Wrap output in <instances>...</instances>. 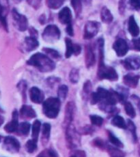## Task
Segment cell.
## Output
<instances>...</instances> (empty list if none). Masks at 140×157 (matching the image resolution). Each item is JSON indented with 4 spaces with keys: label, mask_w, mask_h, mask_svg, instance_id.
I'll list each match as a JSON object with an SVG mask.
<instances>
[{
    "label": "cell",
    "mask_w": 140,
    "mask_h": 157,
    "mask_svg": "<svg viewBox=\"0 0 140 157\" xmlns=\"http://www.w3.org/2000/svg\"><path fill=\"white\" fill-rule=\"evenodd\" d=\"M27 63L36 67L41 72H49L56 68V64L48 56L38 52L32 55Z\"/></svg>",
    "instance_id": "cell-1"
},
{
    "label": "cell",
    "mask_w": 140,
    "mask_h": 157,
    "mask_svg": "<svg viewBox=\"0 0 140 157\" xmlns=\"http://www.w3.org/2000/svg\"><path fill=\"white\" fill-rule=\"evenodd\" d=\"M61 101L58 98L50 97L43 102V112L47 118H56L59 114Z\"/></svg>",
    "instance_id": "cell-2"
},
{
    "label": "cell",
    "mask_w": 140,
    "mask_h": 157,
    "mask_svg": "<svg viewBox=\"0 0 140 157\" xmlns=\"http://www.w3.org/2000/svg\"><path fill=\"white\" fill-rule=\"evenodd\" d=\"M66 139L68 148H76L80 146V135L72 124L66 128Z\"/></svg>",
    "instance_id": "cell-3"
},
{
    "label": "cell",
    "mask_w": 140,
    "mask_h": 157,
    "mask_svg": "<svg viewBox=\"0 0 140 157\" xmlns=\"http://www.w3.org/2000/svg\"><path fill=\"white\" fill-rule=\"evenodd\" d=\"M98 77L101 80L106 79L111 81H116L118 79V76L116 70L113 67L106 66L103 61L100 62L98 70Z\"/></svg>",
    "instance_id": "cell-4"
},
{
    "label": "cell",
    "mask_w": 140,
    "mask_h": 157,
    "mask_svg": "<svg viewBox=\"0 0 140 157\" xmlns=\"http://www.w3.org/2000/svg\"><path fill=\"white\" fill-rule=\"evenodd\" d=\"M43 38L47 42H54L60 37L59 28L54 25H50L44 29L43 33Z\"/></svg>",
    "instance_id": "cell-5"
},
{
    "label": "cell",
    "mask_w": 140,
    "mask_h": 157,
    "mask_svg": "<svg viewBox=\"0 0 140 157\" xmlns=\"http://www.w3.org/2000/svg\"><path fill=\"white\" fill-rule=\"evenodd\" d=\"M12 18L15 27L20 31H24L27 29L28 26L27 19L24 15L19 13L16 9H13L12 11Z\"/></svg>",
    "instance_id": "cell-6"
},
{
    "label": "cell",
    "mask_w": 140,
    "mask_h": 157,
    "mask_svg": "<svg viewBox=\"0 0 140 157\" xmlns=\"http://www.w3.org/2000/svg\"><path fill=\"white\" fill-rule=\"evenodd\" d=\"M100 29V24L97 21H88L84 29V39H91L98 33Z\"/></svg>",
    "instance_id": "cell-7"
},
{
    "label": "cell",
    "mask_w": 140,
    "mask_h": 157,
    "mask_svg": "<svg viewBox=\"0 0 140 157\" xmlns=\"http://www.w3.org/2000/svg\"><path fill=\"white\" fill-rule=\"evenodd\" d=\"M4 148L11 153H17L20 150V143L18 140L12 136H7L4 140Z\"/></svg>",
    "instance_id": "cell-8"
},
{
    "label": "cell",
    "mask_w": 140,
    "mask_h": 157,
    "mask_svg": "<svg viewBox=\"0 0 140 157\" xmlns=\"http://www.w3.org/2000/svg\"><path fill=\"white\" fill-rule=\"evenodd\" d=\"M123 65L129 70H136L140 68V56H130L122 61Z\"/></svg>",
    "instance_id": "cell-9"
},
{
    "label": "cell",
    "mask_w": 140,
    "mask_h": 157,
    "mask_svg": "<svg viewBox=\"0 0 140 157\" xmlns=\"http://www.w3.org/2000/svg\"><path fill=\"white\" fill-rule=\"evenodd\" d=\"M75 109V105L72 101L68 102L67 103V105H66L64 121V127H65L66 128L71 124L72 121L73 120V118H74Z\"/></svg>",
    "instance_id": "cell-10"
},
{
    "label": "cell",
    "mask_w": 140,
    "mask_h": 157,
    "mask_svg": "<svg viewBox=\"0 0 140 157\" xmlns=\"http://www.w3.org/2000/svg\"><path fill=\"white\" fill-rule=\"evenodd\" d=\"M113 48L118 56H124L129 51V46L125 40L118 39L114 42Z\"/></svg>",
    "instance_id": "cell-11"
},
{
    "label": "cell",
    "mask_w": 140,
    "mask_h": 157,
    "mask_svg": "<svg viewBox=\"0 0 140 157\" xmlns=\"http://www.w3.org/2000/svg\"><path fill=\"white\" fill-rule=\"evenodd\" d=\"M65 42L66 46V51L65 54L66 58L71 57L73 54L75 55H79L80 54L81 51V48L80 46L72 44L71 40L69 38H66Z\"/></svg>",
    "instance_id": "cell-12"
},
{
    "label": "cell",
    "mask_w": 140,
    "mask_h": 157,
    "mask_svg": "<svg viewBox=\"0 0 140 157\" xmlns=\"http://www.w3.org/2000/svg\"><path fill=\"white\" fill-rule=\"evenodd\" d=\"M19 114L17 110H14L12 113V118L10 122H9L4 127V130L7 133H14L17 131L19 128V122H18Z\"/></svg>",
    "instance_id": "cell-13"
},
{
    "label": "cell",
    "mask_w": 140,
    "mask_h": 157,
    "mask_svg": "<svg viewBox=\"0 0 140 157\" xmlns=\"http://www.w3.org/2000/svg\"><path fill=\"white\" fill-rule=\"evenodd\" d=\"M30 97L31 101L35 103H41L44 101V95L42 90L37 87H32L30 90Z\"/></svg>",
    "instance_id": "cell-14"
},
{
    "label": "cell",
    "mask_w": 140,
    "mask_h": 157,
    "mask_svg": "<svg viewBox=\"0 0 140 157\" xmlns=\"http://www.w3.org/2000/svg\"><path fill=\"white\" fill-rule=\"evenodd\" d=\"M59 20L62 24L69 25L71 23L72 14L71 11L68 7L64 8L59 13Z\"/></svg>",
    "instance_id": "cell-15"
},
{
    "label": "cell",
    "mask_w": 140,
    "mask_h": 157,
    "mask_svg": "<svg viewBox=\"0 0 140 157\" xmlns=\"http://www.w3.org/2000/svg\"><path fill=\"white\" fill-rule=\"evenodd\" d=\"M139 76L134 74H127L123 77V82L125 85L130 88H135L139 82Z\"/></svg>",
    "instance_id": "cell-16"
},
{
    "label": "cell",
    "mask_w": 140,
    "mask_h": 157,
    "mask_svg": "<svg viewBox=\"0 0 140 157\" xmlns=\"http://www.w3.org/2000/svg\"><path fill=\"white\" fill-rule=\"evenodd\" d=\"M25 47L26 51L28 52L32 51L39 46V42L36 37H26L24 41Z\"/></svg>",
    "instance_id": "cell-17"
},
{
    "label": "cell",
    "mask_w": 140,
    "mask_h": 157,
    "mask_svg": "<svg viewBox=\"0 0 140 157\" xmlns=\"http://www.w3.org/2000/svg\"><path fill=\"white\" fill-rule=\"evenodd\" d=\"M128 29L130 35L133 37H137L139 36V28L137 24L135 19L133 16L130 17L129 19V23H128Z\"/></svg>",
    "instance_id": "cell-18"
},
{
    "label": "cell",
    "mask_w": 140,
    "mask_h": 157,
    "mask_svg": "<svg viewBox=\"0 0 140 157\" xmlns=\"http://www.w3.org/2000/svg\"><path fill=\"white\" fill-rule=\"evenodd\" d=\"M21 116L23 118H33L36 117V112L34 109L30 105H24L22 106L20 109Z\"/></svg>",
    "instance_id": "cell-19"
},
{
    "label": "cell",
    "mask_w": 140,
    "mask_h": 157,
    "mask_svg": "<svg viewBox=\"0 0 140 157\" xmlns=\"http://www.w3.org/2000/svg\"><path fill=\"white\" fill-rule=\"evenodd\" d=\"M95 63V56L93 50L90 46H86L85 48V64L87 67H90L94 65Z\"/></svg>",
    "instance_id": "cell-20"
},
{
    "label": "cell",
    "mask_w": 140,
    "mask_h": 157,
    "mask_svg": "<svg viewBox=\"0 0 140 157\" xmlns=\"http://www.w3.org/2000/svg\"><path fill=\"white\" fill-rule=\"evenodd\" d=\"M101 20L105 23H110L113 21V16L112 14L108 8L106 7H103L102 8L101 12Z\"/></svg>",
    "instance_id": "cell-21"
},
{
    "label": "cell",
    "mask_w": 140,
    "mask_h": 157,
    "mask_svg": "<svg viewBox=\"0 0 140 157\" xmlns=\"http://www.w3.org/2000/svg\"><path fill=\"white\" fill-rule=\"evenodd\" d=\"M111 124L113 126L120 128H126V124L125 121L124 120V118L118 115H117L113 118L112 121H111Z\"/></svg>",
    "instance_id": "cell-22"
},
{
    "label": "cell",
    "mask_w": 140,
    "mask_h": 157,
    "mask_svg": "<svg viewBox=\"0 0 140 157\" xmlns=\"http://www.w3.org/2000/svg\"><path fill=\"white\" fill-rule=\"evenodd\" d=\"M41 127V122L40 121H35L34 124L32 125V133H31V136H32V139L35 141H38V138H39L40 130Z\"/></svg>",
    "instance_id": "cell-23"
},
{
    "label": "cell",
    "mask_w": 140,
    "mask_h": 157,
    "mask_svg": "<svg viewBox=\"0 0 140 157\" xmlns=\"http://www.w3.org/2000/svg\"><path fill=\"white\" fill-rule=\"evenodd\" d=\"M30 126H31L30 124L28 123L27 122H21V123L19 125L17 131L21 135H23V136H27L30 133Z\"/></svg>",
    "instance_id": "cell-24"
},
{
    "label": "cell",
    "mask_w": 140,
    "mask_h": 157,
    "mask_svg": "<svg viewBox=\"0 0 140 157\" xmlns=\"http://www.w3.org/2000/svg\"><path fill=\"white\" fill-rule=\"evenodd\" d=\"M68 88L66 85H62L58 88V98L60 101H63L66 98V96L68 95Z\"/></svg>",
    "instance_id": "cell-25"
},
{
    "label": "cell",
    "mask_w": 140,
    "mask_h": 157,
    "mask_svg": "<svg viewBox=\"0 0 140 157\" xmlns=\"http://www.w3.org/2000/svg\"><path fill=\"white\" fill-rule=\"evenodd\" d=\"M92 84L90 80L85 82L84 86V89H83V97L84 99H88L90 96H91L92 93Z\"/></svg>",
    "instance_id": "cell-26"
},
{
    "label": "cell",
    "mask_w": 140,
    "mask_h": 157,
    "mask_svg": "<svg viewBox=\"0 0 140 157\" xmlns=\"http://www.w3.org/2000/svg\"><path fill=\"white\" fill-rule=\"evenodd\" d=\"M108 152H109L110 157H125V153L116 147H109L108 148Z\"/></svg>",
    "instance_id": "cell-27"
},
{
    "label": "cell",
    "mask_w": 140,
    "mask_h": 157,
    "mask_svg": "<svg viewBox=\"0 0 140 157\" xmlns=\"http://www.w3.org/2000/svg\"><path fill=\"white\" fill-rule=\"evenodd\" d=\"M64 0H47V6L48 7L56 10V9L60 8L63 5Z\"/></svg>",
    "instance_id": "cell-28"
},
{
    "label": "cell",
    "mask_w": 140,
    "mask_h": 157,
    "mask_svg": "<svg viewBox=\"0 0 140 157\" xmlns=\"http://www.w3.org/2000/svg\"><path fill=\"white\" fill-rule=\"evenodd\" d=\"M25 149L29 153H33L37 149V142L34 140H30L27 141L25 144Z\"/></svg>",
    "instance_id": "cell-29"
},
{
    "label": "cell",
    "mask_w": 140,
    "mask_h": 157,
    "mask_svg": "<svg viewBox=\"0 0 140 157\" xmlns=\"http://www.w3.org/2000/svg\"><path fill=\"white\" fill-rule=\"evenodd\" d=\"M125 109L126 114L130 117V118H135L136 113L135 109L133 108V105L130 102H125Z\"/></svg>",
    "instance_id": "cell-30"
},
{
    "label": "cell",
    "mask_w": 140,
    "mask_h": 157,
    "mask_svg": "<svg viewBox=\"0 0 140 157\" xmlns=\"http://www.w3.org/2000/svg\"><path fill=\"white\" fill-rule=\"evenodd\" d=\"M108 135H109V140L110 141V142L113 145H114L117 147H123L124 146L123 144L121 142V141L118 139V138H117V137L114 136L111 131H109Z\"/></svg>",
    "instance_id": "cell-31"
},
{
    "label": "cell",
    "mask_w": 140,
    "mask_h": 157,
    "mask_svg": "<svg viewBox=\"0 0 140 157\" xmlns=\"http://www.w3.org/2000/svg\"><path fill=\"white\" fill-rule=\"evenodd\" d=\"M36 157H58V155L54 150L47 149L41 152Z\"/></svg>",
    "instance_id": "cell-32"
},
{
    "label": "cell",
    "mask_w": 140,
    "mask_h": 157,
    "mask_svg": "<svg viewBox=\"0 0 140 157\" xmlns=\"http://www.w3.org/2000/svg\"><path fill=\"white\" fill-rule=\"evenodd\" d=\"M71 4H72V8H74L76 15L78 17L81 12V9H82L81 0H71Z\"/></svg>",
    "instance_id": "cell-33"
},
{
    "label": "cell",
    "mask_w": 140,
    "mask_h": 157,
    "mask_svg": "<svg viewBox=\"0 0 140 157\" xmlns=\"http://www.w3.org/2000/svg\"><path fill=\"white\" fill-rule=\"evenodd\" d=\"M43 140L48 141L50 136L51 125L49 123H44L43 126Z\"/></svg>",
    "instance_id": "cell-34"
},
{
    "label": "cell",
    "mask_w": 140,
    "mask_h": 157,
    "mask_svg": "<svg viewBox=\"0 0 140 157\" xmlns=\"http://www.w3.org/2000/svg\"><path fill=\"white\" fill-rule=\"evenodd\" d=\"M69 79H70V81H71L73 84L77 83V82L79 81V70L75 68L72 69L69 75Z\"/></svg>",
    "instance_id": "cell-35"
},
{
    "label": "cell",
    "mask_w": 140,
    "mask_h": 157,
    "mask_svg": "<svg viewBox=\"0 0 140 157\" xmlns=\"http://www.w3.org/2000/svg\"><path fill=\"white\" fill-rule=\"evenodd\" d=\"M90 121L92 124L100 127L103 122V118L97 115H90Z\"/></svg>",
    "instance_id": "cell-36"
},
{
    "label": "cell",
    "mask_w": 140,
    "mask_h": 157,
    "mask_svg": "<svg viewBox=\"0 0 140 157\" xmlns=\"http://www.w3.org/2000/svg\"><path fill=\"white\" fill-rule=\"evenodd\" d=\"M126 128H128L129 130L130 131L133 139H134V141L135 142V141H137V135H136V127L135 126L134 123H133V122L130 120H128V121H127Z\"/></svg>",
    "instance_id": "cell-37"
},
{
    "label": "cell",
    "mask_w": 140,
    "mask_h": 157,
    "mask_svg": "<svg viewBox=\"0 0 140 157\" xmlns=\"http://www.w3.org/2000/svg\"><path fill=\"white\" fill-rule=\"evenodd\" d=\"M43 51L46 53L47 55H49L50 57L53 59H58L60 57V55L58 51H56V50L49 48H43Z\"/></svg>",
    "instance_id": "cell-38"
},
{
    "label": "cell",
    "mask_w": 140,
    "mask_h": 157,
    "mask_svg": "<svg viewBox=\"0 0 140 157\" xmlns=\"http://www.w3.org/2000/svg\"><path fill=\"white\" fill-rule=\"evenodd\" d=\"M130 4L136 10H140V0H129Z\"/></svg>",
    "instance_id": "cell-39"
},
{
    "label": "cell",
    "mask_w": 140,
    "mask_h": 157,
    "mask_svg": "<svg viewBox=\"0 0 140 157\" xmlns=\"http://www.w3.org/2000/svg\"><path fill=\"white\" fill-rule=\"evenodd\" d=\"M126 8V0H120L119 2V12L122 14Z\"/></svg>",
    "instance_id": "cell-40"
},
{
    "label": "cell",
    "mask_w": 140,
    "mask_h": 157,
    "mask_svg": "<svg viewBox=\"0 0 140 157\" xmlns=\"http://www.w3.org/2000/svg\"><path fill=\"white\" fill-rule=\"evenodd\" d=\"M132 42L134 49L138 51H140V37L133 40Z\"/></svg>",
    "instance_id": "cell-41"
},
{
    "label": "cell",
    "mask_w": 140,
    "mask_h": 157,
    "mask_svg": "<svg viewBox=\"0 0 140 157\" xmlns=\"http://www.w3.org/2000/svg\"><path fill=\"white\" fill-rule=\"evenodd\" d=\"M72 153V156L74 157H86V155L83 150H75Z\"/></svg>",
    "instance_id": "cell-42"
},
{
    "label": "cell",
    "mask_w": 140,
    "mask_h": 157,
    "mask_svg": "<svg viewBox=\"0 0 140 157\" xmlns=\"http://www.w3.org/2000/svg\"><path fill=\"white\" fill-rule=\"evenodd\" d=\"M66 32L70 36H72L74 35V33H73V29L72 27L71 23L67 25V27H66Z\"/></svg>",
    "instance_id": "cell-43"
},
{
    "label": "cell",
    "mask_w": 140,
    "mask_h": 157,
    "mask_svg": "<svg viewBox=\"0 0 140 157\" xmlns=\"http://www.w3.org/2000/svg\"><path fill=\"white\" fill-rule=\"evenodd\" d=\"M94 142L95 144V145H96L98 147H105L104 142H103V141H101L99 139L96 140Z\"/></svg>",
    "instance_id": "cell-44"
},
{
    "label": "cell",
    "mask_w": 140,
    "mask_h": 157,
    "mask_svg": "<svg viewBox=\"0 0 140 157\" xmlns=\"http://www.w3.org/2000/svg\"><path fill=\"white\" fill-rule=\"evenodd\" d=\"M84 131H82L83 133H84V134H88L90 133H92V128L88 127V126H85L84 128V130H83Z\"/></svg>",
    "instance_id": "cell-45"
},
{
    "label": "cell",
    "mask_w": 140,
    "mask_h": 157,
    "mask_svg": "<svg viewBox=\"0 0 140 157\" xmlns=\"http://www.w3.org/2000/svg\"><path fill=\"white\" fill-rule=\"evenodd\" d=\"M4 117H3L2 116L0 115V126H1V125H2L3 123H4Z\"/></svg>",
    "instance_id": "cell-46"
},
{
    "label": "cell",
    "mask_w": 140,
    "mask_h": 157,
    "mask_svg": "<svg viewBox=\"0 0 140 157\" xmlns=\"http://www.w3.org/2000/svg\"><path fill=\"white\" fill-rule=\"evenodd\" d=\"M1 138H2V137H1V136H0V141H1Z\"/></svg>",
    "instance_id": "cell-47"
},
{
    "label": "cell",
    "mask_w": 140,
    "mask_h": 157,
    "mask_svg": "<svg viewBox=\"0 0 140 157\" xmlns=\"http://www.w3.org/2000/svg\"><path fill=\"white\" fill-rule=\"evenodd\" d=\"M71 157H74V156H71Z\"/></svg>",
    "instance_id": "cell-48"
},
{
    "label": "cell",
    "mask_w": 140,
    "mask_h": 157,
    "mask_svg": "<svg viewBox=\"0 0 140 157\" xmlns=\"http://www.w3.org/2000/svg\"><path fill=\"white\" fill-rule=\"evenodd\" d=\"M20 1H22V0H20Z\"/></svg>",
    "instance_id": "cell-49"
}]
</instances>
